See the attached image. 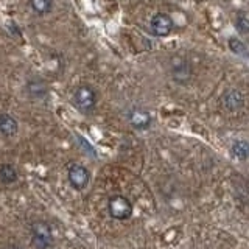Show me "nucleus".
<instances>
[{
	"mask_svg": "<svg viewBox=\"0 0 249 249\" xmlns=\"http://www.w3.org/2000/svg\"><path fill=\"white\" fill-rule=\"evenodd\" d=\"M0 181L3 184H13L18 181V170L11 163H3L0 167Z\"/></svg>",
	"mask_w": 249,
	"mask_h": 249,
	"instance_id": "nucleus-8",
	"label": "nucleus"
},
{
	"mask_svg": "<svg viewBox=\"0 0 249 249\" xmlns=\"http://www.w3.org/2000/svg\"><path fill=\"white\" fill-rule=\"evenodd\" d=\"M18 122L8 114H0V134L5 137H13L18 134Z\"/></svg>",
	"mask_w": 249,
	"mask_h": 249,
	"instance_id": "nucleus-6",
	"label": "nucleus"
},
{
	"mask_svg": "<svg viewBox=\"0 0 249 249\" xmlns=\"http://www.w3.org/2000/svg\"><path fill=\"white\" fill-rule=\"evenodd\" d=\"M30 5L33 11L37 14H49L53 8V0H30Z\"/></svg>",
	"mask_w": 249,
	"mask_h": 249,
	"instance_id": "nucleus-10",
	"label": "nucleus"
},
{
	"mask_svg": "<svg viewBox=\"0 0 249 249\" xmlns=\"http://www.w3.org/2000/svg\"><path fill=\"white\" fill-rule=\"evenodd\" d=\"M229 45H231V49L235 53H238V54H248V49L238 41V39H231Z\"/></svg>",
	"mask_w": 249,
	"mask_h": 249,
	"instance_id": "nucleus-11",
	"label": "nucleus"
},
{
	"mask_svg": "<svg viewBox=\"0 0 249 249\" xmlns=\"http://www.w3.org/2000/svg\"><path fill=\"white\" fill-rule=\"evenodd\" d=\"M31 237H33V245L37 249H49L53 245L52 229L45 221H36L31 224Z\"/></svg>",
	"mask_w": 249,
	"mask_h": 249,
	"instance_id": "nucleus-2",
	"label": "nucleus"
},
{
	"mask_svg": "<svg viewBox=\"0 0 249 249\" xmlns=\"http://www.w3.org/2000/svg\"><path fill=\"white\" fill-rule=\"evenodd\" d=\"M6 249H20L19 246H8Z\"/></svg>",
	"mask_w": 249,
	"mask_h": 249,
	"instance_id": "nucleus-13",
	"label": "nucleus"
},
{
	"mask_svg": "<svg viewBox=\"0 0 249 249\" xmlns=\"http://www.w3.org/2000/svg\"><path fill=\"white\" fill-rule=\"evenodd\" d=\"M75 106L83 112H90L97 105V95L90 86H80L73 95Z\"/></svg>",
	"mask_w": 249,
	"mask_h": 249,
	"instance_id": "nucleus-3",
	"label": "nucleus"
},
{
	"mask_svg": "<svg viewBox=\"0 0 249 249\" xmlns=\"http://www.w3.org/2000/svg\"><path fill=\"white\" fill-rule=\"evenodd\" d=\"M228 95H229V97H237V98H238V101H241L240 93H237V92H229ZM226 103H228V106H229V107H235V106H237V105H235V100H233V98H231V101H226Z\"/></svg>",
	"mask_w": 249,
	"mask_h": 249,
	"instance_id": "nucleus-12",
	"label": "nucleus"
},
{
	"mask_svg": "<svg viewBox=\"0 0 249 249\" xmlns=\"http://www.w3.org/2000/svg\"><path fill=\"white\" fill-rule=\"evenodd\" d=\"M151 30L156 36H168L170 31L173 30V20L165 13H158L151 19Z\"/></svg>",
	"mask_w": 249,
	"mask_h": 249,
	"instance_id": "nucleus-5",
	"label": "nucleus"
},
{
	"mask_svg": "<svg viewBox=\"0 0 249 249\" xmlns=\"http://www.w3.org/2000/svg\"><path fill=\"white\" fill-rule=\"evenodd\" d=\"M67 178H69L70 185L76 190H83L84 187H88V184L90 181V175H89L88 168L83 165H78V163H75V165L69 168Z\"/></svg>",
	"mask_w": 249,
	"mask_h": 249,
	"instance_id": "nucleus-4",
	"label": "nucleus"
},
{
	"mask_svg": "<svg viewBox=\"0 0 249 249\" xmlns=\"http://www.w3.org/2000/svg\"><path fill=\"white\" fill-rule=\"evenodd\" d=\"M129 122L134 128L137 129H145L150 126L151 123V117L148 112L142 111V109H134L131 114H129Z\"/></svg>",
	"mask_w": 249,
	"mask_h": 249,
	"instance_id": "nucleus-7",
	"label": "nucleus"
},
{
	"mask_svg": "<svg viewBox=\"0 0 249 249\" xmlns=\"http://www.w3.org/2000/svg\"><path fill=\"white\" fill-rule=\"evenodd\" d=\"M232 154L240 160L248 159L249 158V143L245 142V140H238V142L232 145Z\"/></svg>",
	"mask_w": 249,
	"mask_h": 249,
	"instance_id": "nucleus-9",
	"label": "nucleus"
},
{
	"mask_svg": "<svg viewBox=\"0 0 249 249\" xmlns=\"http://www.w3.org/2000/svg\"><path fill=\"white\" fill-rule=\"evenodd\" d=\"M107 209H109V215H111L114 220H128L132 215L131 201L128 198L122 196V195H114V196L109 198Z\"/></svg>",
	"mask_w": 249,
	"mask_h": 249,
	"instance_id": "nucleus-1",
	"label": "nucleus"
}]
</instances>
